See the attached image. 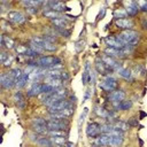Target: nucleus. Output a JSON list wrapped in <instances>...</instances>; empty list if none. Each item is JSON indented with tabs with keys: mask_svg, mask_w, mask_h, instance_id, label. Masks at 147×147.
I'll return each mask as SVG.
<instances>
[{
	"mask_svg": "<svg viewBox=\"0 0 147 147\" xmlns=\"http://www.w3.org/2000/svg\"><path fill=\"white\" fill-rule=\"evenodd\" d=\"M1 47L2 48H6V49H15V40L9 37V36H6V34H2L1 36Z\"/></svg>",
	"mask_w": 147,
	"mask_h": 147,
	"instance_id": "obj_12",
	"label": "nucleus"
},
{
	"mask_svg": "<svg viewBox=\"0 0 147 147\" xmlns=\"http://www.w3.org/2000/svg\"><path fill=\"white\" fill-rule=\"evenodd\" d=\"M37 63H38V67L48 70V69H52L54 65L61 64V59L52 55H44L37 60Z\"/></svg>",
	"mask_w": 147,
	"mask_h": 147,
	"instance_id": "obj_2",
	"label": "nucleus"
},
{
	"mask_svg": "<svg viewBox=\"0 0 147 147\" xmlns=\"http://www.w3.org/2000/svg\"><path fill=\"white\" fill-rule=\"evenodd\" d=\"M123 140H124L123 136H121V137H111L110 136V138H109V145L113 146V147H118V146H121L123 144Z\"/></svg>",
	"mask_w": 147,
	"mask_h": 147,
	"instance_id": "obj_25",
	"label": "nucleus"
},
{
	"mask_svg": "<svg viewBox=\"0 0 147 147\" xmlns=\"http://www.w3.org/2000/svg\"><path fill=\"white\" fill-rule=\"evenodd\" d=\"M13 60H14V56L9 54V56H8V59H7V60H6V61H5L3 63H2V65H3L5 68H8V67H9L10 64H11V62H13Z\"/></svg>",
	"mask_w": 147,
	"mask_h": 147,
	"instance_id": "obj_43",
	"label": "nucleus"
},
{
	"mask_svg": "<svg viewBox=\"0 0 147 147\" xmlns=\"http://www.w3.org/2000/svg\"><path fill=\"white\" fill-rule=\"evenodd\" d=\"M47 134L49 137H65L67 132L64 130H49Z\"/></svg>",
	"mask_w": 147,
	"mask_h": 147,
	"instance_id": "obj_34",
	"label": "nucleus"
},
{
	"mask_svg": "<svg viewBox=\"0 0 147 147\" xmlns=\"http://www.w3.org/2000/svg\"><path fill=\"white\" fill-rule=\"evenodd\" d=\"M109 138H110V136H108V134H101V136H99V137L96 138L95 145L107 146V145H109Z\"/></svg>",
	"mask_w": 147,
	"mask_h": 147,
	"instance_id": "obj_24",
	"label": "nucleus"
},
{
	"mask_svg": "<svg viewBox=\"0 0 147 147\" xmlns=\"http://www.w3.org/2000/svg\"><path fill=\"white\" fill-rule=\"evenodd\" d=\"M7 18H8V22H13V23H16V24H22L25 22V16L20 13V11H8L7 14Z\"/></svg>",
	"mask_w": 147,
	"mask_h": 147,
	"instance_id": "obj_7",
	"label": "nucleus"
},
{
	"mask_svg": "<svg viewBox=\"0 0 147 147\" xmlns=\"http://www.w3.org/2000/svg\"><path fill=\"white\" fill-rule=\"evenodd\" d=\"M84 45H85V41H83V40L77 41V42L75 44V49H76V52H80V51L84 48Z\"/></svg>",
	"mask_w": 147,
	"mask_h": 147,
	"instance_id": "obj_41",
	"label": "nucleus"
},
{
	"mask_svg": "<svg viewBox=\"0 0 147 147\" xmlns=\"http://www.w3.org/2000/svg\"><path fill=\"white\" fill-rule=\"evenodd\" d=\"M105 54H107L111 57H123L122 51L119 48H114V47H107L105 49Z\"/></svg>",
	"mask_w": 147,
	"mask_h": 147,
	"instance_id": "obj_19",
	"label": "nucleus"
},
{
	"mask_svg": "<svg viewBox=\"0 0 147 147\" xmlns=\"http://www.w3.org/2000/svg\"><path fill=\"white\" fill-rule=\"evenodd\" d=\"M100 87L103 88L105 91H110V92H111V91L116 90V87H117V80H116L114 77H111V76H107V77H105V79L101 82Z\"/></svg>",
	"mask_w": 147,
	"mask_h": 147,
	"instance_id": "obj_6",
	"label": "nucleus"
},
{
	"mask_svg": "<svg viewBox=\"0 0 147 147\" xmlns=\"http://www.w3.org/2000/svg\"><path fill=\"white\" fill-rule=\"evenodd\" d=\"M37 55H39L36 51H33L32 48H29L28 51H26V53L24 54V56H26V57H36Z\"/></svg>",
	"mask_w": 147,
	"mask_h": 147,
	"instance_id": "obj_40",
	"label": "nucleus"
},
{
	"mask_svg": "<svg viewBox=\"0 0 147 147\" xmlns=\"http://www.w3.org/2000/svg\"><path fill=\"white\" fill-rule=\"evenodd\" d=\"M123 5L125 6V10L129 16H136L139 13V7L136 1H124Z\"/></svg>",
	"mask_w": 147,
	"mask_h": 147,
	"instance_id": "obj_11",
	"label": "nucleus"
},
{
	"mask_svg": "<svg viewBox=\"0 0 147 147\" xmlns=\"http://www.w3.org/2000/svg\"><path fill=\"white\" fill-rule=\"evenodd\" d=\"M87 111H88V109H87V108H84V113L80 115V118H79V121H78V124H79V125L82 124V121H84V118H85V116H86Z\"/></svg>",
	"mask_w": 147,
	"mask_h": 147,
	"instance_id": "obj_44",
	"label": "nucleus"
},
{
	"mask_svg": "<svg viewBox=\"0 0 147 147\" xmlns=\"http://www.w3.org/2000/svg\"><path fill=\"white\" fill-rule=\"evenodd\" d=\"M8 74H9V76H11V77L17 82V79H20V78L22 77L23 71H22L21 69H18V68H14V69H10V70L8 71Z\"/></svg>",
	"mask_w": 147,
	"mask_h": 147,
	"instance_id": "obj_30",
	"label": "nucleus"
},
{
	"mask_svg": "<svg viewBox=\"0 0 147 147\" xmlns=\"http://www.w3.org/2000/svg\"><path fill=\"white\" fill-rule=\"evenodd\" d=\"M71 106V103H70V101L69 100H67V99H59L57 101H55L51 107H48V113L49 114H54V113H59V111H61L62 109H64V108H67V107H70Z\"/></svg>",
	"mask_w": 147,
	"mask_h": 147,
	"instance_id": "obj_4",
	"label": "nucleus"
},
{
	"mask_svg": "<svg viewBox=\"0 0 147 147\" xmlns=\"http://www.w3.org/2000/svg\"><path fill=\"white\" fill-rule=\"evenodd\" d=\"M22 5L26 6V8H28V7L38 8L39 6H41V5H45V2H44V1H31V0H28V1H22Z\"/></svg>",
	"mask_w": 147,
	"mask_h": 147,
	"instance_id": "obj_33",
	"label": "nucleus"
},
{
	"mask_svg": "<svg viewBox=\"0 0 147 147\" xmlns=\"http://www.w3.org/2000/svg\"><path fill=\"white\" fill-rule=\"evenodd\" d=\"M101 125L98 123H90L86 127V134L90 138H95L99 136V133L101 132Z\"/></svg>",
	"mask_w": 147,
	"mask_h": 147,
	"instance_id": "obj_10",
	"label": "nucleus"
},
{
	"mask_svg": "<svg viewBox=\"0 0 147 147\" xmlns=\"http://www.w3.org/2000/svg\"><path fill=\"white\" fill-rule=\"evenodd\" d=\"M116 40L121 44V46H125V45H136L139 42L140 40V33L134 31V30H123L119 34L115 36Z\"/></svg>",
	"mask_w": 147,
	"mask_h": 147,
	"instance_id": "obj_1",
	"label": "nucleus"
},
{
	"mask_svg": "<svg viewBox=\"0 0 147 147\" xmlns=\"http://www.w3.org/2000/svg\"><path fill=\"white\" fill-rule=\"evenodd\" d=\"M111 125H113L114 129H117V130L123 131V132H125V131L130 127V125H129L126 122H124V121H116V122H114Z\"/></svg>",
	"mask_w": 147,
	"mask_h": 147,
	"instance_id": "obj_23",
	"label": "nucleus"
},
{
	"mask_svg": "<svg viewBox=\"0 0 147 147\" xmlns=\"http://www.w3.org/2000/svg\"><path fill=\"white\" fill-rule=\"evenodd\" d=\"M125 99V92L123 90H114L109 94V100L111 102H119Z\"/></svg>",
	"mask_w": 147,
	"mask_h": 147,
	"instance_id": "obj_13",
	"label": "nucleus"
},
{
	"mask_svg": "<svg viewBox=\"0 0 147 147\" xmlns=\"http://www.w3.org/2000/svg\"><path fill=\"white\" fill-rule=\"evenodd\" d=\"M52 23L54 24L55 28H64V26L68 24V21H67V18L63 16V17H60V18L52 20Z\"/></svg>",
	"mask_w": 147,
	"mask_h": 147,
	"instance_id": "obj_26",
	"label": "nucleus"
},
{
	"mask_svg": "<svg viewBox=\"0 0 147 147\" xmlns=\"http://www.w3.org/2000/svg\"><path fill=\"white\" fill-rule=\"evenodd\" d=\"M61 79H62V80H67V79H69V75H68V72L62 71V74H61Z\"/></svg>",
	"mask_w": 147,
	"mask_h": 147,
	"instance_id": "obj_47",
	"label": "nucleus"
},
{
	"mask_svg": "<svg viewBox=\"0 0 147 147\" xmlns=\"http://www.w3.org/2000/svg\"><path fill=\"white\" fill-rule=\"evenodd\" d=\"M30 78H29V75H26V74H24L23 72V75H22V77L20 78V79H17V82H16V87L17 88H22V87H24L25 85H26V83H28V80H29Z\"/></svg>",
	"mask_w": 147,
	"mask_h": 147,
	"instance_id": "obj_27",
	"label": "nucleus"
},
{
	"mask_svg": "<svg viewBox=\"0 0 147 147\" xmlns=\"http://www.w3.org/2000/svg\"><path fill=\"white\" fill-rule=\"evenodd\" d=\"M8 56H9V54H8L6 51H3V49H2V51L0 52V62H1V63H3V62L8 59Z\"/></svg>",
	"mask_w": 147,
	"mask_h": 147,
	"instance_id": "obj_42",
	"label": "nucleus"
},
{
	"mask_svg": "<svg viewBox=\"0 0 147 147\" xmlns=\"http://www.w3.org/2000/svg\"><path fill=\"white\" fill-rule=\"evenodd\" d=\"M95 69H96V71H98L99 74H101V75H106V74L109 72L108 68H107L106 64L102 62L101 57H96V59H95Z\"/></svg>",
	"mask_w": 147,
	"mask_h": 147,
	"instance_id": "obj_17",
	"label": "nucleus"
},
{
	"mask_svg": "<svg viewBox=\"0 0 147 147\" xmlns=\"http://www.w3.org/2000/svg\"><path fill=\"white\" fill-rule=\"evenodd\" d=\"M105 42L107 44V46L108 47H114V48H122V46H121V44L116 40V38L115 37H113V36H107L106 38H105Z\"/></svg>",
	"mask_w": 147,
	"mask_h": 147,
	"instance_id": "obj_21",
	"label": "nucleus"
},
{
	"mask_svg": "<svg viewBox=\"0 0 147 147\" xmlns=\"http://www.w3.org/2000/svg\"><path fill=\"white\" fill-rule=\"evenodd\" d=\"M14 101L16 103V106L18 107V109H23L25 107V98L23 95V93L21 91L15 92L14 94Z\"/></svg>",
	"mask_w": 147,
	"mask_h": 147,
	"instance_id": "obj_15",
	"label": "nucleus"
},
{
	"mask_svg": "<svg viewBox=\"0 0 147 147\" xmlns=\"http://www.w3.org/2000/svg\"><path fill=\"white\" fill-rule=\"evenodd\" d=\"M0 84H1V86L3 88L9 90V88H11V87H14L16 85V80L11 76H9L8 72H2L1 77H0Z\"/></svg>",
	"mask_w": 147,
	"mask_h": 147,
	"instance_id": "obj_5",
	"label": "nucleus"
},
{
	"mask_svg": "<svg viewBox=\"0 0 147 147\" xmlns=\"http://www.w3.org/2000/svg\"><path fill=\"white\" fill-rule=\"evenodd\" d=\"M30 47H28V46H25V45H17L16 47H15V51H16V53L18 54V55H23L24 56V54L26 53V51L29 49Z\"/></svg>",
	"mask_w": 147,
	"mask_h": 147,
	"instance_id": "obj_35",
	"label": "nucleus"
},
{
	"mask_svg": "<svg viewBox=\"0 0 147 147\" xmlns=\"http://www.w3.org/2000/svg\"><path fill=\"white\" fill-rule=\"evenodd\" d=\"M26 10H28V13H30V14H37V13H38V8H33V7H28Z\"/></svg>",
	"mask_w": 147,
	"mask_h": 147,
	"instance_id": "obj_45",
	"label": "nucleus"
},
{
	"mask_svg": "<svg viewBox=\"0 0 147 147\" xmlns=\"http://www.w3.org/2000/svg\"><path fill=\"white\" fill-rule=\"evenodd\" d=\"M127 124H129V125H138V122L134 121V118H130L129 122H127Z\"/></svg>",
	"mask_w": 147,
	"mask_h": 147,
	"instance_id": "obj_48",
	"label": "nucleus"
},
{
	"mask_svg": "<svg viewBox=\"0 0 147 147\" xmlns=\"http://www.w3.org/2000/svg\"><path fill=\"white\" fill-rule=\"evenodd\" d=\"M67 146H68V147H75L72 142H67Z\"/></svg>",
	"mask_w": 147,
	"mask_h": 147,
	"instance_id": "obj_51",
	"label": "nucleus"
},
{
	"mask_svg": "<svg viewBox=\"0 0 147 147\" xmlns=\"http://www.w3.org/2000/svg\"><path fill=\"white\" fill-rule=\"evenodd\" d=\"M115 24L117 28L122 29V30H132V28L134 26V23L131 18H119L115 21Z\"/></svg>",
	"mask_w": 147,
	"mask_h": 147,
	"instance_id": "obj_9",
	"label": "nucleus"
},
{
	"mask_svg": "<svg viewBox=\"0 0 147 147\" xmlns=\"http://www.w3.org/2000/svg\"><path fill=\"white\" fill-rule=\"evenodd\" d=\"M36 142L40 147H52L54 145L53 141L51 140V138H47V137H40L36 140Z\"/></svg>",
	"mask_w": 147,
	"mask_h": 147,
	"instance_id": "obj_22",
	"label": "nucleus"
},
{
	"mask_svg": "<svg viewBox=\"0 0 147 147\" xmlns=\"http://www.w3.org/2000/svg\"><path fill=\"white\" fill-rule=\"evenodd\" d=\"M41 47H42L44 51H47V52H55V51L57 49V46H56L55 44L49 42V41H46V40L42 42Z\"/></svg>",
	"mask_w": 147,
	"mask_h": 147,
	"instance_id": "obj_29",
	"label": "nucleus"
},
{
	"mask_svg": "<svg viewBox=\"0 0 147 147\" xmlns=\"http://www.w3.org/2000/svg\"><path fill=\"white\" fill-rule=\"evenodd\" d=\"M95 113H96V115H99V116H102V117H106V118H107L108 110H106L103 107H95Z\"/></svg>",
	"mask_w": 147,
	"mask_h": 147,
	"instance_id": "obj_36",
	"label": "nucleus"
},
{
	"mask_svg": "<svg viewBox=\"0 0 147 147\" xmlns=\"http://www.w3.org/2000/svg\"><path fill=\"white\" fill-rule=\"evenodd\" d=\"M42 14H44V16H45V17L51 18V20H55V18L63 17L61 13H57V11H55V10L51 9V8H47V7H45V8H44V13H42Z\"/></svg>",
	"mask_w": 147,
	"mask_h": 147,
	"instance_id": "obj_18",
	"label": "nucleus"
},
{
	"mask_svg": "<svg viewBox=\"0 0 147 147\" xmlns=\"http://www.w3.org/2000/svg\"><path fill=\"white\" fill-rule=\"evenodd\" d=\"M47 121L44 118H33L32 119V125H46Z\"/></svg>",
	"mask_w": 147,
	"mask_h": 147,
	"instance_id": "obj_37",
	"label": "nucleus"
},
{
	"mask_svg": "<svg viewBox=\"0 0 147 147\" xmlns=\"http://www.w3.org/2000/svg\"><path fill=\"white\" fill-rule=\"evenodd\" d=\"M90 98V90H87L86 91V94H85V98H84V100H87Z\"/></svg>",
	"mask_w": 147,
	"mask_h": 147,
	"instance_id": "obj_50",
	"label": "nucleus"
},
{
	"mask_svg": "<svg viewBox=\"0 0 147 147\" xmlns=\"http://www.w3.org/2000/svg\"><path fill=\"white\" fill-rule=\"evenodd\" d=\"M30 48H32L33 51H36L38 54H40V53L44 52V49H42L41 46H39V45H37V44H33V42H30Z\"/></svg>",
	"mask_w": 147,
	"mask_h": 147,
	"instance_id": "obj_39",
	"label": "nucleus"
},
{
	"mask_svg": "<svg viewBox=\"0 0 147 147\" xmlns=\"http://www.w3.org/2000/svg\"><path fill=\"white\" fill-rule=\"evenodd\" d=\"M62 82L63 80L61 78H59V77H45V84H47L48 86L53 87L54 90L62 87V84H63Z\"/></svg>",
	"mask_w": 147,
	"mask_h": 147,
	"instance_id": "obj_14",
	"label": "nucleus"
},
{
	"mask_svg": "<svg viewBox=\"0 0 147 147\" xmlns=\"http://www.w3.org/2000/svg\"><path fill=\"white\" fill-rule=\"evenodd\" d=\"M90 63L88 62H86V64H85V70H84V72H83V75H82V83H83V85H87L88 83H90V80H91V72H90Z\"/></svg>",
	"mask_w": 147,
	"mask_h": 147,
	"instance_id": "obj_20",
	"label": "nucleus"
},
{
	"mask_svg": "<svg viewBox=\"0 0 147 147\" xmlns=\"http://www.w3.org/2000/svg\"><path fill=\"white\" fill-rule=\"evenodd\" d=\"M137 5L139 7V10H141L144 13H147V1H138Z\"/></svg>",
	"mask_w": 147,
	"mask_h": 147,
	"instance_id": "obj_38",
	"label": "nucleus"
},
{
	"mask_svg": "<svg viewBox=\"0 0 147 147\" xmlns=\"http://www.w3.org/2000/svg\"><path fill=\"white\" fill-rule=\"evenodd\" d=\"M117 74L124 79H131V77H132V71L130 69H126V68H121L117 71Z\"/></svg>",
	"mask_w": 147,
	"mask_h": 147,
	"instance_id": "obj_28",
	"label": "nucleus"
},
{
	"mask_svg": "<svg viewBox=\"0 0 147 147\" xmlns=\"http://www.w3.org/2000/svg\"><path fill=\"white\" fill-rule=\"evenodd\" d=\"M103 14H105V8H102V10L100 11V14H99V16H98V20H100V17H102Z\"/></svg>",
	"mask_w": 147,
	"mask_h": 147,
	"instance_id": "obj_49",
	"label": "nucleus"
},
{
	"mask_svg": "<svg viewBox=\"0 0 147 147\" xmlns=\"http://www.w3.org/2000/svg\"><path fill=\"white\" fill-rule=\"evenodd\" d=\"M101 60H102V62L106 64V67L108 68L109 71H118V70L122 68V67H121V63H119L116 59H114V57H111V56H109V55H107V54L102 55V56H101Z\"/></svg>",
	"mask_w": 147,
	"mask_h": 147,
	"instance_id": "obj_3",
	"label": "nucleus"
},
{
	"mask_svg": "<svg viewBox=\"0 0 147 147\" xmlns=\"http://www.w3.org/2000/svg\"><path fill=\"white\" fill-rule=\"evenodd\" d=\"M48 131L49 130H64L68 126V123L65 121H54V119H48L46 123Z\"/></svg>",
	"mask_w": 147,
	"mask_h": 147,
	"instance_id": "obj_8",
	"label": "nucleus"
},
{
	"mask_svg": "<svg viewBox=\"0 0 147 147\" xmlns=\"http://www.w3.org/2000/svg\"><path fill=\"white\" fill-rule=\"evenodd\" d=\"M114 16H115L116 20H119V18H126L127 13H126L125 8H118V9H115V11H114Z\"/></svg>",
	"mask_w": 147,
	"mask_h": 147,
	"instance_id": "obj_32",
	"label": "nucleus"
},
{
	"mask_svg": "<svg viewBox=\"0 0 147 147\" xmlns=\"http://www.w3.org/2000/svg\"><path fill=\"white\" fill-rule=\"evenodd\" d=\"M92 147H99V146H98V145H93Z\"/></svg>",
	"mask_w": 147,
	"mask_h": 147,
	"instance_id": "obj_52",
	"label": "nucleus"
},
{
	"mask_svg": "<svg viewBox=\"0 0 147 147\" xmlns=\"http://www.w3.org/2000/svg\"><path fill=\"white\" fill-rule=\"evenodd\" d=\"M141 28L147 31V18H142L141 20Z\"/></svg>",
	"mask_w": 147,
	"mask_h": 147,
	"instance_id": "obj_46",
	"label": "nucleus"
},
{
	"mask_svg": "<svg viewBox=\"0 0 147 147\" xmlns=\"http://www.w3.org/2000/svg\"><path fill=\"white\" fill-rule=\"evenodd\" d=\"M49 138L53 141V144L56 145V146H64L67 144V138L65 137H49Z\"/></svg>",
	"mask_w": 147,
	"mask_h": 147,
	"instance_id": "obj_31",
	"label": "nucleus"
},
{
	"mask_svg": "<svg viewBox=\"0 0 147 147\" xmlns=\"http://www.w3.org/2000/svg\"><path fill=\"white\" fill-rule=\"evenodd\" d=\"M115 108L118 109V110H129L132 106H133V102L131 100H123V101H119V102H113Z\"/></svg>",
	"mask_w": 147,
	"mask_h": 147,
	"instance_id": "obj_16",
	"label": "nucleus"
}]
</instances>
